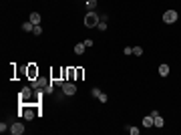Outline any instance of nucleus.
I'll use <instances>...</instances> for the list:
<instances>
[{"mask_svg": "<svg viewBox=\"0 0 181 135\" xmlns=\"http://www.w3.org/2000/svg\"><path fill=\"white\" fill-rule=\"evenodd\" d=\"M22 30H26V32H32V30H34V24L30 22V20H26V22L22 24Z\"/></svg>", "mask_w": 181, "mask_h": 135, "instance_id": "nucleus-11", "label": "nucleus"}, {"mask_svg": "<svg viewBox=\"0 0 181 135\" xmlns=\"http://www.w3.org/2000/svg\"><path fill=\"white\" fill-rule=\"evenodd\" d=\"M159 75H161V77H167V75H169V65H165V63L159 65Z\"/></svg>", "mask_w": 181, "mask_h": 135, "instance_id": "nucleus-10", "label": "nucleus"}, {"mask_svg": "<svg viewBox=\"0 0 181 135\" xmlns=\"http://www.w3.org/2000/svg\"><path fill=\"white\" fill-rule=\"evenodd\" d=\"M28 97H32V87H24L20 91V99L22 101H28Z\"/></svg>", "mask_w": 181, "mask_h": 135, "instance_id": "nucleus-5", "label": "nucleus"}, {"mask_svg": "<svg viewBox=\"0 0 181 135\" xmlns=\"http://www.w3.org/2000/svg\"><path fill=\"white\" fill-rule=\"evenodd\" d=\"M177 20V12L175 10H165V14H163V22L165 24H173Z\"/></svg>", "mask_w": 181, "mask_h": 135, "instance_id": "nucleus-4", "label": "nucleus"}, {"mask_svg": "<svg viewBox=\"0 0 181 135\" xmlns=\"http://www.w3.org/2000/svg\"><path fill=\"white\" fill-rule=\"evenodd\" d=\"M153 119H155V127H163V119H161V115H153Z\"/></svg>", "mask_w": 181, "mask_h": 135, "instance_id": "nucleus-13", "label": "nucleus"}, {"mask_svg": "<svg viewBox=\"0 0 181 135\" xmlns=\"http://www.w3.org/2000/svg\"><path fill=\"white\" fill-rule=\"evenodd\" d=\"M34 34H36V36H38V34H42V28H40V24H36V26H34V30H32Z\"/></svg>", "mask_w": 181, "mask_h": 135, "instance_id": "nucleus-17", "label": "nucleus"}, {"mask_svg": "<svg viewBox=\"0 0 181 135\" xmlns=\"http://www.w3.org/2000/svg\"><path fill=\"white\" fill-rule=\"evenodd\" d=\"M28 20H30L34 26H36V24H40V14H38V12H32V14L28 16Z\"/></svg>", "mask_w": 181, "mask_h": 135, "instance_id": "nucleus-9", "label": "nucleus"}, {"mask_svg": "<svg viewBox=\"0 0 181 135\" xmlns=\"http://www.w3.org/2000/svg\"><path fill=\"white\" fill-rule=\"evenodd\" d=\"M99 30H107V22H105V20L99 22Z\"/></svg>", "mask_w": 181, "mask_h": 135, "instance_id": "nucleus-20", "label": "nucleus"}, {"mask_svg": "<svg viewBox=\"0 0 181 135\" xmlns=\"http://www.w3.org/2000/svg\"><path fill=\"white\" fill-rule=\"evenodd\" d=\"M99 95H101V91H99L97 87H95V89H93V97H99Z\"/></svg>", "mask_w": 181, "mask_h": 135, "instance_id": "nucleus-21", "label": "nucleus"}, {"mask_svg": "<svg viewBox=\"0 0 181 135\" xmlns=\"http://www.w3.org/2000/svg\"><path fill=\"white\" fill-rule=\"evenodd\" d=\"M133 55L141 56V55H143V48H141V46H133Z\"/></svg>", "mask_w": 181, "mask_h": 135, "instance_id": "nucleus-15", "label": "nucleus"}, {"mask_svg": "<svg viewBox=\"0 0 181 135\" xmlns=\"http://www.w3.org/2000/svg\"><path fill=\"white\" fill-rule=\"evenodd\" d=\"M75 75H77V71H75V69H67V77H68V81L73 79Z\"/></svg>", "mask_w": 181, "mask_h": 135, "instance_id": "nucleus-16", "label": "nucleus"}, {"mask_svg": "<svg viewBox=\"0 0 181 135\" xmlns=\"http://www.w3.org/2000/svg\"><path fill=\"white\" fill-rule=\"evenodd\" d=\"M10 133H14V135H22V133H24V127H22L20 123H14V125L10 127Z\"/></svg>", "mask_w": 181, "mask_h": 135, "instance_id": "nucleus-7", "label": "nucleus"}, {"mask_svg": "<svg viewBox=\"0 0 181 135\" xmlns=\"http://www.w3.org/2000/svg\"><path fill=\"white\" fill-rule=\"evenodd\" d=\"M62 93L67 95V97H73L75 93H77V85H73V83H62Z\"/></svg>", "mask_w": 181, "mask_h": 135, "instance_id": "nucleus-3", "label": "nucleus"}, {"mask_svg": "<svg viewBox=\"0 0 181 135\" xmlns=\"http://www.w3.org/2000/svg\"><path fill=\"white\" fill-rule=\"evenodd\" d=\"M75 53H77V55H83V53H85V43H79V45H75Z\"/></svg>", "mask_w": 181, "mask_h": 135, "instance_id": "nucleus-12", "label": "nucleus"}, {"mask_svg": "<svg viewBox=\"0 0 181 135\" xmlns=\"http://www.w3.org/2000/svg\"><path fill=\"white\" fill-rule=\"evenodd\" d=\"M97 99H99V101H101V103H105V101H107V99H109V97H107V95H105V93H101V95H99V97H97Z\"/></svg>", "mask_w": 181, "mask_h": 135, "instance_id": "nucleus-19", "label": "nucleus"}, {"mask_svg": "<svg viewBox=\"0 0 181 135\" xmlns=\"http://www.w3.org/2000/svg\"><path fill=\"white\" fill-rule=\"evenodd\" d=\"M143 127H147V129L155 127V119H153V115H147V117H143Z\"/></svg>", "mask_w": 181, "mask_h": 135, "instance_id": "nucleus-6", "label": "nucleus"}, {"mask_svg": "<svg viewBox=\"0 0 181 135\" xmlns=\"http://www.w3.org/2000/svg\"><path fill=\"white\" fill-rule=\"evenodd\" d=\"M24 119H28V121H30V119H34V109L32 107H24Z\"/></svg>", "mask_w": 181, "mask_h": 135, "instance_id": "nucleus-8", "label": "nucleus"}, {"mask_svg": "<svg viewBox=\"0 0 181 135\" xmlns=\"http://www.w3.org/2000/svg\"><path fill=\"white\" fill-rule=\"evenodd\" d=\"M87 8H89V10H95V8H97V0H87Z\"/></svg>", "mask_w": 181, "mask_h": 135, "instance_id": "nucleus-14", "label": "nucleus"}, {"mask_svg": "<svg viewBox=\"0 0 181 135\" xmlns=\"http://www.w3.org/2000/svg\"><path fill=\"white\" fill-rule=\"evenodd\" d=\"M6 129H8V127H6V123H4V121H2V123H0V131H2V133H4V131H6Z\"/></svg>", "mask_w": 181, "mask_h": 135, "instance_id": "nucleus-22", "label": "nucleus"}, {"mask_svg": "<svg viewBox=\"0 0 181 135\" xmlns=\"http://www.w3.org/2000/svg\"><path fill=\"white\" fill-rule=\"evenodd\" d=\"M48 85H50V81L42 79V77H36V79H32V83H30V87H32V89H46Z\"/></svg>", "mask_w": 181, "mask_h": 135, "instance_id": "nucleus-2", "label": "nucleus"}, {"mask_svg": "<svg viewBox=\"0 0 181 135\" xmlns=\"http://www.w3.org/2000/svg\"><path fill=\"white\" fill-rule=\"evenodd\" d=\"M127 129H129L131 135H139V129H137V127H127Z\"/></svg>", "mask_w": 181, "mask_h": 135, "instance_id": "nucleus-18", "label": "nucleus"}, {"mask_svg": "<svg viewBox=\"0 0 181 135\" xmlns=\"http://www.w3.org/2000/svg\"><path fill=\"white\" fill-rule=\"evenodd\" d=\"M99 22H101V16L95 10H89L85 14V26L87 28H95V26H99Z\"/></svg>", "mask_w": 181, "mask_h": 135, "instance_id": "nucleus-1", "label": "nucleus"}, {"mask_svg": "<svg viewBox=\"0 0 181 135\" xmlns=\"http://www.w3.org/2000/svg\"><path fill=\"white\" fill-rule=\"evenodd\" d=\"M45 93H46V95H50V93H52V85H48V87L45 89Z\"/></svg>", "mask_w": 181, "mask_h": 135, "instance_id": "nucleus-23", "label": "nucleus"}]
</instances>
